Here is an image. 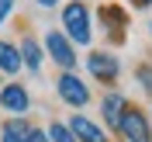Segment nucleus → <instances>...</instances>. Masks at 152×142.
<instances>
[{
	"instance_id": "1",
	"label": "nucleus",
	"mask_w": 152,
	"mask_h": 142,
	"mask_svg": "<svg viewBox=\"0 0 152 142\" xmlns=\"http://www.w3.org/2000/svg\"><path fill=\"white\" fill-rule=\"evenodd\" d=\"M62 35L76 45H90L94 42V21H90V10H86L83 0H73L62 7Z\"/></svg>"
},
{
	"instance_id": "2",
	"label": "nucleus",
	"mask_w": 152,
	"mask_h": 142,
	"mask_svg": "<svg viewBox=\"0 0 152 142\" xmlns=\"http://www.w3.org/2000/svg\"><path fill=\"white\" fill-rule=\"evenodd\" d=\"M118 132L124 135V142H152V125L142 107H124Z\"/></svg>"
},
{
	"instance_id": "3",
	"label": "nucleus",
	"mask_w": 152,
	"mask_h": 142,
	"mask_svg": "<svg viewBox=\"0 0 152 142\" xmlns=\"http://www.w3.org/2000/svg\"><path fill=\"white\" fill-rule=\"evenodd\" d=\"M56 94L62 97L69 107H86V104H90V87H86L83 80L73 73V69L59 73V80H56Z\"/></svg>"
},
{
	"instance_id": "4",
	"label": "nucleus",
	"mask_w": 152,
	"mask_h": 142,
	"mask_svg": "<svg viewBox=\"0 0 152 142\" xmlns=\"http://www.w3.org/2000/svg\"><path fill=\"white\" fill-rule=\"evenodd\" d=\"M45 52H48V59H52L56 66H62V73L76 66L73 42H69V38L62 35V31H48V35H45Z\"/></svg>"
},
{
	"instance_id": "5",
	"label": "nucleus",
	"mask_w": 152,
	"mask_h": 142,
	"mask_svg": "<svg viewBox=\"0 0 152 142\" xmlns=\"http://www.w3.org/2000/svg\"><path fill=\"white\" fill-rule=\"evenodd\" d=\"M86 69H90V76L100 80V83H114L118 73H121V63H118L114 52H100V49H97V52L86 56Z\"/></svg>"
},
{
	"instance_id": "6",
	"label": "nucleus",
	"mask_w": 152,
	"mask_h": 142,
	"mask_svg": "<svg viewBox=\"0 0 152 142\" xmlns=\"http://www.w3.org/2000/svg\"><path fill=\"white\" fill-rule=\"evenodd\" d=\"M0 142H48V132H42V128H31L24 118H10V121L4 125V135H0Z\"/></svg>"
},
{
	"instance_id": "7",
	"label": "nucleus",
	"mask_w": 152,
	"mask_h": 142,
	"mask_svg": "<svg viewBox=\"0 0 152 142\" xmlns=\"http://www.w3.org/2000/svg\"><path fill=\"white\" fill-rule=\"evenodd\" d=\"M0 107H4L10 118H21V114H28L31 97H28V90H24L21 83H7L4 90H0Z\"/></svg>"
},
{
	"instance_id": "8",
	"label": "nucleus",
	"mask_w": 152,
	"mask_h": 142,
	"mask_svg": "<svg viewBox=\"0 0 152 142\" xmlns=\"http://www.w3.org/2000/svg\"><path fill=\"white\" fill-rule=\"evenodd\" d=\"M69 128H73L76 142H111L104 135V128H100L97 121H90V118H83V114H76L73 121H69Z\"/></svg>"
},
{
	"instance_id": "9",
	"label": "nucleus",
	"mask_w": 152,
	"mask_h": 142,
	"mask_svg": "<svg viewBox=\"0 0 152 142\" xmlns=\"http://www.w3.org/2000/svg\"><path fill=\"white\" fill-rule=\"evenodd\" d=\"M124 107H128V101H124L121 94H107L104 101H100V114H104V121L111 125L114 132H118V125H121V114Z\"/></svg>"
},
{
	"instance_id": "10",
	"label": "nucleus",
	"mask_w": 152,
	"mask_h": 142,
	"mask_svg": "<svg viewBox=\"0 0 152 142\" xmlns=\"http://www.w3.org/2000/svg\"><path fill=\"white\" fill-rule=\"evenodd\" d=\"M18 49H21V63H24L31 73H38V69H42V59H45V49L38 45L35 38H24Z\"/></svg>"
},
{
	"instance_id": "11",
	"label": "nucleus",
	"mask_w": 152,
	"mask_h": 142,
	"mask_svg": "<svg viewBox=\"0 0 152 142\" xmlns=\"http://www.w3.org/2000/svg\"><path fill=\"white\" fill-rule=\"evenodd\" d=\"M21 66H24V63H21V49L10 45V42H0V73L14 76Z\"/></svg>"
},
{
	"instance_id": "12",
	"label": "nucleus",
	"mask_w": 152,
	"mask_h": 142,
	"mask_svg": "<svg viewBox=\"0 0 152 142\" xmlns=\"http://www.w3.org/2000/svg\"><path fill=\"white\" fill-rule=\"evenodd\" d=\"M100 18L107 21V31H114V38H124V24H128V18H124L118 7H100Z\"/></svg>"
},
{
	"instance_id": "13",
	"label": "nucleus",
	"mask_w": 152,
	"mask_h": 142,
	"mask_svg": "<svg viewBox=\"0 0 152 142\" xmlns=\"http://www.w3.org/2000/svg\"><path fill=\"white\" fill-rule=\"evenodd\" d=\"M48 142H76V135L66 121H52L48 125Z\"/></svg>"
},
{
	"instance_id": "14",
	"label": "nucleus",
	"mask_w": 152,
	"mask_h": 142,
	"mask_svg": "<svg viewBox=\"0 0 152 142\" xmlns=\"http://www.w3.org/2000/svg\"><path fill=\"white\" fill-rule=\"evenodd\" d=\"M135 80H138V83H142V90L152 97V66H145V63H142V66L135 69Z\"/></svg>"
},
{
	"instance_id": "15",
	"label": "nucleus",
	"mask_w": 152,
	"mask_h": 142,
	"mask_svg": "<svg viewBox=\"0 0 152 142\" xmlns=\"http://www.w3.org/2000/svg\"><path fill=\"white\" fill-rule=\"evenodd\" d=\"M10 10H14V0H0V21H4V18H7V14H10Z\"/></svg>"
},
{
	"instance_id": "16",
	"label": "nucleus",
	"mask_w": 152,
	"mask_h": 142,
	"mask_svg": "<svg viewBox=\"0 0 152 142\" xmlns=\"http://www.w3.org/2000/svg\"><path fill=\"white\" fill-rule=\"evenodd\" d=\"M128 4H135V7H152V0H128Z\"/></svg>"
},
{
	"instance_id": "17",
	"label": "nucleus",
	"mask_w": 152,
	"mask_h": 142,
	"mask_svg": "<svg viewBox=\"0 0 152 142\" xmlns=\"http://www.w3.org/2000/svg\"><path fill=\"white\" fill-rule=\"evenodd\" d=\"M59 0H38V7H56Z\"/></svg>"
}]
</instances>
